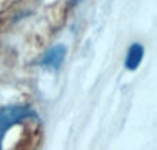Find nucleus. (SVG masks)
Returning <instances> with one entry per match:
<instances>
[{
  "label": "nucleus",
  "mask_w": 157,
  "mask_h": 150,
  "mask_svg": "<svg viewBox=\"0 0 157 150\" xmlns=\"http://www.w3.org/2000/svg\"><path fill=\"white\" fill-rule=\"evenodd\" d=\"M144 46L139 43H134L130 46L127 51V55H125V61H124V66L127 70H136L138 66L141 65L142 58H144Z\"/></svg>",
  "instance_id": "3"
},
{
  "label": "nucleus",
  "mask_w": 157,
  "mask_h": 150,
  "mask_svg": "<svg viewBox=\"0 0 157 150\" xmlns=\"http://www.w3.org/2000/svg\"><path fill=\"white\" fill-rule=\"evenodd\" d=\"M35 116L36 112L28 105H10L0 109V149L6 134L11 129V127Z\"/></svg>",
  "instance_id": "1"
},
{
  "label": "nucleus",
  "mask_w": 157,
  "mask_h": 150,
  "mask_svg": "<svg viewBox=\"0 0 157 150\" xmlns=\"http://www.w3.org/2000/svg\"><path fill=\"white\" fill-rule=\"evenodd\" d=\"M65 55H66V47L63 46V44H58V46L51 47V48L43 55L40 63L43 68L58 70V69L61 68V65L63 63Z\"/></svg>",
  "instance_id": "2"
}]
</instances>
